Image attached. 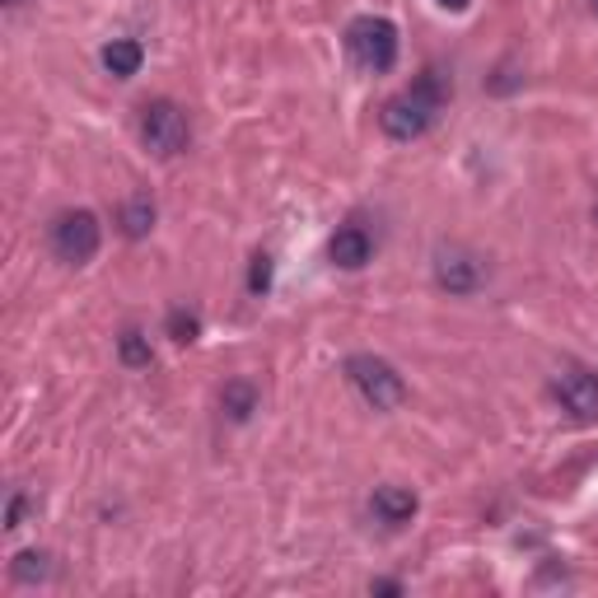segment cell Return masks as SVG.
Here are the masks:
<instances>
[{
    "label": "cell",
    "instance_id": "3957f363",
    "mask_svg": "<svg viewBox=\"0 0 598 598\" xmlns=\"http://www.w3.org/2000/svg\"><path fill=\"white\" fill-rule=\"evenodd\" d=\"M346 47H351L356 66L379 75L398 61V28H393L388 20H379V14H365V20H356L351 28H346Z\"/></svg>",
    "mask_w": 598,
    "mask_h": 598
},
{
    "label": "cell",
    "instance_id": "6da1fadb",
    "mask_svg": "<svg viewBox=\"0 0 598 598\" xmlns=\"http://www.w3.org/2000/svg\"><path fill=\"white\" fill-rule=\"evenodd\" d=\"M445 99H449V80H445V71L431 66V71H421V80L412 89L393 94L384 103L379 122L393 140H416V136L431 132V122H435L439 108H445Z\"/></svg>",
    "mask_w": 598,
    "mask_h": 598
},
{
    "label": "cell",
    "instance_id": "2e32d148",
    "mask_svg": "<svg viewBox=\"0 0 598 598\" xmlns=\"http://www.w3.org/2000/svg\"><path fill=\"white\" fill-rule=\"evenodd\" d=\"M248 290H253V295H266V290H272V258H266V253L253 258V272H248Z\"/></svg>",
    "mask_w": 598,
    "mask_h": 598
},
{
    "label": "cell",
    "instance_id": "9c48e42d",
    "mask_svg": "<svg viewBox=\"0 0 598 598\" xmlns=\"http://www.w3.org/2000/svg\"><path fill=\"white\" fill-rule=\"evenodd\" d=\"M370 510L379 524L388 528H402V524H412V514H416V491H407V486H379V491L370 496Z\"/></svg>",
    "mask_w": 598,
    "mask_h": 598
},
{
    "label": "cell",
    "instance_id": "4fadbf2b",
    "mask_svg": "<svg viewBox=\"0 0 598 598\" xmlns=\"http://www.w3.org/2000/svg\"><path fill=\"white\" fill-rule=\"evenodd\" d=\"M117 356H122V365H132V370H146L150 365V337L146 333H136V327H127V333L117 337Z\"/></svg>",
    "mask_w": 598,
    "mask_h": 598
},
{
    "label": "cell",
    "instance_id": "7a4b0ae2",
    "mask_svg": "<svg viewBox=\"0 0 598 598\" xmlns=\"http://www.w3.org/2000/svg\"><path fill=\"white\" fill-rule=\"evenodd\" d=\"M346 374H351V384L360 388V398H365L374 412H393V407L407 402V384L402 374L388 365L379 356H351L346 360Z\"/></svg>",
    "mask_w": 598,
    "mask_h": 598
},
{
    "label": "cell",
    "instance_id": "ba28073f",
    "mask_svg": "<svg viewBox=\"0 0 598 598\" xmlns=\"http://www.w3.org/2000/svg\"><path fill=\"white\" fill-rule=\"evenodd\" d=\"M327 258H333L341 272H360L370 258H374V239L360 225H346L333 234V244H327Z\"/></svg>",
    "mask_w": 598,
    "mask_h": 598
},
{
    "label": "cell",
    "instance_id": "9a60e30c",
    "mask_svg": "<svg viewBox=\"0 0 598 598\" xmlns=\"http://www.w3.org/2000/svg\"><path fill=\"white\" fill-rule=\"evenodd\" d=\"M197 333H201L197 313H183V309H173V313H169V337H173V341H178V346H187V341H197Z\"/></svg>",
    "mask_w": 598,
    "mask_h": 598
},
{
    "label": "cell",
    "instance_id": "d6986e66",
    "mask_svg": "<svg viewBox=\"0 0 598 598\" xmlns=\"http://www.w3.org/2000/svg\"><path fill=\"white\" fill-rule=\"evenodd\" d=\"M435 5H439V10H453V14H459V10H468V5H472V0H435Z\"/></svg>",
    "mask_w": 598,
    "mask_h": 598
},
{
    "label": "cell",
    "instance_id": "8992f818",
    "mask_svg": "<svg viewBox=\"0 0 598 598\" xmlns=\"http://www.w3.org/2000/svg\"><path fill=\"white\" fill-rule=\"evenodd\" d=\"M482 281H486V262L472 253V248L449 244V248H439V253H435V286H439V290H449V295H477Z\"/></svg>",
    "mask_w": 598,
    "mask_h": 598
},
{
    "label": "cell",
    "instance_id": "e0dca14e",
    "mask_svg": "<svg viewBox=\"0 0 598 598\" xmlns=\"http://www.w3.org/2000/svg\"><path fill=\"white\" fill-rule=\"evenodd\" d=\"M20 519H24V496H14L5 510V528H20Z\"/></svg>",
    "mask_w": 598,
    "mask_h": 598
},
{
    "label": "cell",
    "instance_id": "277c9868",
    "mask_svg": "<svg viewBox=\"0 0 598 598\" xmlns=\"http://www.w3.org/2000/svg\"><path fill=\"white\" fill-rule=\"evenodd\" d=\"M187 113L173 99H154L140 108V140H146V150H154L160 160L169 154H183L187 150Z\"/></svg>",
    "mask_w": 598,
    "mask_h": 598
},
{
    "label": "cell",
    "instance_id": "5b68a950",
    "mask_svg": "<svg viewBox=\"0 0 598 598\" xmlns=\"http://www.w3.org/2000/svg\"><path fill=\"white\" fill-rule=\"evenodd\" d=\"M99 239H103V229L89 211H66V215L52 220V253L71 266H85L94 253H99Z\"/></svg>",
    "mask_w": 598,
    "mask_h": 598
},
{
    "label": "cell",
    "instance_id": "8fae6325",
    "mask_svg": "<svg viewBox=\"0 0 598 598\" xmlns=\"http://www.w3.org/2000/svg\"><path fill=\"white\" fill-rule=\"evenodd\" d=\"M220 402H225L229 421H248L258 412V388L248 379H234V384H225V393H220Z\"/></svg>",
    "mask_w": 598,
    "mask_h": 598
},
{
    "label": "cell",
    "instance_id": "52a82bcc",
    "mask_svg": "<svg viewBox=\"0 0 598 598\" xmlns=\"http://www.w3.org/2000/svg\"><path fill=\"white\" fill-rule=\"evenodd\" d=\"M552 393H557V402L575 421H594L598 416V374L580 370V365H565L552 379Z\"/></svg>",
    "mask_w": 598,
    "mask_h": 598
},
{
    "label": "cell",
    "instance_id": "5bb4252c",
    "mask_svg": "<svg viewBox=\"0 0 598 598\" xmlns=\"http://www.w3.org/2000/svg\"><path fill=\"white\" fill-rule=\"evenodd\" d=\"M10 571H14L20 585H42V580L52 575V557H47V552H20Z\"/></svg>",
    "mask_w": 598,
    "mask_h": 598
},
{
    "label": "cell",
    "instance_id": "7c38bea8",
    "mask_svg": "<svg viewBox=\"0 0 598 598\" xmlns=\"http://www.w3.org/2000/svg\"><path fill=\"white\" fill-rule=\"evenodd\" d=\"M150 229H154V201L132 197L127 207H122V234H127V239H146Z\"/></svg>",
    "mask_w": 598,
    "mask_h": 598
},
{
    "label": "cell",
    "instance_id": "ac0fdd59",
    "mask_svg": "<svg viewBox=\"0 0 598 598\" xmlns=\"http://www.w3.org/2000/svg\"><path fill=\"white\" fill-rule=\"evenodd\" d=\"M370 589H374V594H402V585H398V580H374Z\"/></svg>",
    "mask_w": 598,
    "mask_h": 598
},
{
    "label": "cell",
    "instance_id": "ffe728a7",
    "mask_svg": "<svg viewBox=\"0 0 598 598\" xmlns=\"http://www.w3.org/2000/svg\"><path fill=\"white\" fill-rule=\"evenodd\" d=\"M589 10H594V14H598V0H589Z\"/></svg>",
    "mask_w": 598,
    "mask_h": 598
},
{
    "label": "cell",
    "instance_id": "30bf717a",
    "mask_svg": "<svg viewBox=\"0 0 598 598\" xmlns=\"http://www.w3.org/2000/svg\"><path fill=\"white\" fill-rule=\"evenodd\" d=\"M140 61H146V47L136 38H113L103 47V66H108V75H117V80H132L140 71Z\"/></svg>",
    "mask_w": 598,
    "mask_h": 598
}]
</instances>
